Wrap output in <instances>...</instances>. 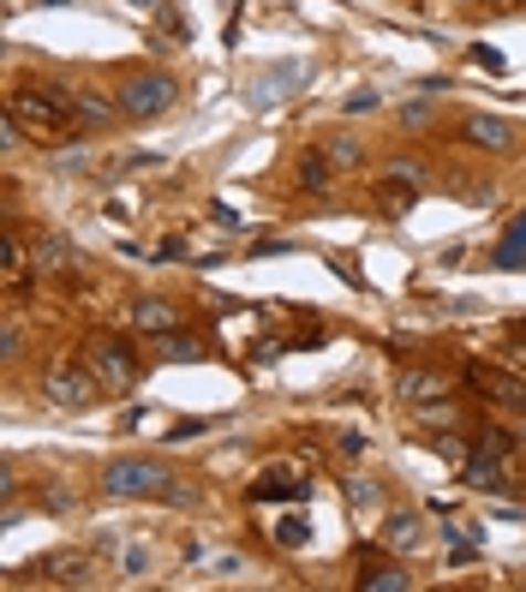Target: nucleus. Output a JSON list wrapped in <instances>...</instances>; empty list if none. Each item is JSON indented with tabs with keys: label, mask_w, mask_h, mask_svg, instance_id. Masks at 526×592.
<instances>
[{
	"label": "nucleus",
	"mask_w": 526,
	"mask_h": 592,
	"mask_svg": "<svg viewBox=\"0 0 526 592\" xmlns=\"http://www.w3.org/2000/svg\"><path fill=\"white\" fill-rule=\"evenodd\" d=\"M383 544H389V551H419V544H425V515H413V509L389 515Z\"/></svg>",
	"instance_id": "dca6fc26"
},
{
	"label": "nucleus",
	"mask_w": 526,
	"mask_h": 592,
	"mask_svg": "<svg viewBox=\"0 0 526 592\" xmlns=\"http://www.w3.org/2000/svg\"><path fill=\"white\" fill-rule=\"evenodd\" d=\"M425 191V168H413V162H389L383 174H377V198H383L389 216H407V204Z\"/></svg>",
	"instance_id": "0eeeda50"
},
{
	"label": "nucleus",
	"mask_w": 526,
	"mask_h": 592,
	"mask_svg": "<svg viewBox=\"0 0 526 592\" xmlns=\"http://www.w3.org/2000/svg\"><path fill=\"white\" fill-rule=\"evenodd\" d=\"M132 330L150 335V342H162V335L180 330V312H173L168 300H138V305H132Z\"/></svg>",
	"instance_id": "ddd939ff"
},
{
	"label": "nucleus",
	"mask_w": 526,
	"mask_h": 592,
	"mask_svg": "<svg viewBox=\"0 0 526 592\" xmlns=\"http://www.w3.org/2000/svg\"><path fill=\"white\" fill-rule=\"evenodd\" d=\"M473 390L485 395V402H496V407L526 413V383H520V377H508V372H496V365H478V372H473Z\"/></svg>",
	"instance_id": "9d476101"
},
{
	"label": "nucleus",
	"mask_w": 526,
	"mask_h": 592,
	"mask_svg": "<svg viewBox=\"0 0 526 592\" xmlns=\"http://www.w3.org/2000/svg\"><path fill=\"white\" fill-rule=\"evenodd\" d=\"M42 395H49L54 407H91L96 395H108V390H102V377H96V365H91V360H84V365L61 360L49 377H42Z\"/></svg>",
	"instance_id": "39448f33"
},
{
	"label": "nucleus",
	"mask_w": 526,
	"mask_h": 592,
	"mask_svg": "<svg viewBox=\"0 0 526 592\" xmlns=\"http://www.w3.org/2000/svg\"><path fill=\"white\" fill-rule=\"evenodd\" d=\"M84 360L96 365V377H102V390H108V395H126L132 383H138V360H132V347L120 342V335H96Z\"/></svg>",
	"instance_id": "423d86ee"
},
{
	"label": "nucleus",
	"mask_w": 526,
	"mask_h": 592,
	"mask_svg": "<svg viewBox=\"0 0 526 592\" xmlns=\"http://www.w3.org/2000/svg\"><path fill=\"white\" fill-rule=\"evenodd\" d=\"M7 114L24 126V138H36V144H72L91 126L72 84H19V91L7 96Z\"/></svg>",
	"instance_id": "f257e3e1"
},
{
	"label": "nucleus",
	"mask_w": 526,
	"mask_h": 592,
	"mask_svg": "<svg viewBox=\"0 0 526 592\" xmlns=\"http://www.w3.org/2000/svg\"><path fill=\"white\" fill-rule=\"evenodd\" d=\"M449 539H455V562H466V551H478V539H485V527L478 521H449Z\"/></svg>",
	"instance_id": "b1692460"
},
{
	"label": "nucleus",
	"mask_w": 526,
	"mask_h": 592,
	"mask_svg": "<svg viewBox=\"0 0 526 592\" xmlns=\"http://www.w3.org/2000/svg\"><path fill=\"white\" fill-rule=\"evenodd\" d=\"M78 108H84V121H91V126H114V121H120V102H108V96H102V91H91V84H84V91H78Z\"/></svg>",
	"instance_id": "aec40b11"
},
{
	"label": "nucleus",
	"mask_w": 526,
	"mask_h": 592,
	"mask_svg": "<svg viewBox=\"0 0 526 592\" xmlns=\"http://www.w3.org/2000/svg\"><path fill=\"white\" fill-rule=\"evenodd\" d=\"M329 168H335V162H329L324 150L305 156V162H299V186H305V191H329Z\"/></svg>",
	"instance_id": "5701e85b"
},
{
	"label": "nucleus",
	"mask_w": 526,
	"mask_h": 592,
	"mask_svg": "<svg viewBox=\"0 0 526 592\" xmlns=\"http://www.w3.org/2000/svg\"><path fill=\"white\" fill-rule=\"evenodd\" d=\"M31 263H36V251H24L19 240H0V281H7V293H24L31 288Z\"/></svg>",
	"instance_id": "4468645a"
},
{
	"label": "nucleus",
	"mask_w": 526,
	"mask_h": 592,
	"mask_svg": "<svg viewBox=\"0 0 526 592\" xmlns=\"http://www.w3.org/2000/svg\"><path fill=\"white\" fill-rule=\"evenodd\" d=\"M203 432H210V419H186V425H173V432H168V443H186V437H203Z\"/></svg>",
	"instance_id": "c85d7f7f"
},
{
	"label": "nucleus",
	"mask_w": 526,
	"mask_h": 592,
	"mask_svg": "<svg viewBox=\"0 0 526 592\" xmlns=\"http://www.w3.org/2000/svg\"><path fill=\"white\" fill-rule=\"evenodd\" d=\"M120 569H126V574H150V544H126V551H120Z\"/></svg>",
	"instance_id": "a878e982"
},
{
	"label": "nucleus",
	"mask_w": 526,
	"mask_h": 592,
	"mask_svg": "<svg viewBox=\"0 0 526 592\" xmlns=\"http://www.w3.org/2000/svg\"><path fill=\"white\" fill-rule=\"evenodd\" d=\"M473 61L485 66V72H503V54H496V49H473Z\"/></svg>",
	"instance_id": "c756f323"
},
{
	"label": "nucleus",
	"mask_w": 526,
	"mask_h": 592,
	"mask_svg": "<svg viewBox=\"0 0 526 592\" xmlns=\"http://www.w3.org/2000/svg\"><path fill=\"white\" fill-rule=\"evenodd\" d=\"M324 156L335 162V168H365V144L347 138V132H335V138L324 144Z\"/></svg>",
	"instance_id": "4be33fe9"
},
{
	"label": "nucleus",
	"mask_w": 526,
	"mask_h": 592,
	"mask_svg": "<svg viewBox=\"0 0 526 592\" xmlns=\"http://www.w3.org/2000/svg\"><path fill=\"white\" fill-rule=\"evenodd\" d=\"M270 539L282 544V551H299V544H312V521H305V515H282V521L270 527Z\"/></svg>",
	"instance_id": "412c9836"
},
{
	"label": "nucleus",
	"mask_w": 526,
	"mask_h": 592,
	"mask_svg": "<svg viewBox=\"0 0 526 592\" xmlns=\"http://www.w3.org/2000/svg\"><path fill=\"white\" fill-rule=\"evenodd\" d=\"M515 472H520V455H515V437L508 432H478L473 449L461 455V485H473V491L508 497L515 491Z\"/></svg>",
	"instance_id": "f03ea898"
},
{
	"label": "nucleus",
	"mask_w": 526,
	"mask_h": 592,
	"mask_svg": "<svg viewBox=\"0 0 526 592\" xmlns=\"http://www.w3.org/2000/svg\"><path fill=\"white\" fill-rule=\"evenodd\" d=\"M341 108H347V114H371V108H383V91H354Z\"/></svg>",
	"instance_id": "cd10ccee"
},
{
	"label": "nucleus",
	"mask_w": 526,
	"mask_h": 592,
	"mask_svg": "<svg viewBox=\"0 0 526 592\" xmlns=\"http://www.w3.org/2000/svg\"><path fill=\"white\" fill-rule=\"evenodd\" d=\"M294 84H305V61H294V66H282V72H263L257 79V108H270L275 96H294Z\"/></svg>",
	"instance_id": "f3484780"
},
{
	"label": "nucleus",
	"mask_w": 526,
	"mask_h": 592,
	"mask_svg": "<svg viewBox=\"0 0 526 592\" xmlns=\"http://www.w3.org/2000/svg\"><path fill=\"white\" fill-rule=\"evenodd\" d=\"M394 395H401L407 407L443 402V395H449V377H436V372H401V383H394Z\"/></svg>",
	"instance_id": "2eb2a0df"
},
{
	"label": "nucleus",
	"mask_w": 526,
	"mask_h": 592,
	"mask_svg": "<svg viewBox=\"0 0 526 592\" xmlns=\"http://www.w3.org/2000/svg\"><path fill=\"white\" fill-rule=\"evenodd\" d=\"M496 263H503V270H526V210L508 221L503 246H496Z\"/></svg>",
	"instance_id": "6ab92c4d"
},
{
	"label": "nucleus",
	"mask_w": 526,
	"mask_h": 592,
	"mask_svg": "<svg viewBox=\"0 0 526 592\" xmlns=\"http://www.w3.org/2000/svg\"><path fill=\"white\" fill-rule=\"evenodd\" d=\"M461 132H466V144H478V150H508V144H515V126H508L503 114H466Z\"/></svg>",
	"instance_id": "f8f14e48"
},
{
	"label": "nucleus",
	"mask_w": 526,
	"mask_h": 592,
	"mask_svg": "<svg viewBox=\"0 0 526 592\" xmlns=\"http://www.w3.org/2000/svg\"><path fill=\"white\" fill-rule=\"evenodd\" d=\"M36 276L42 281H49V276H78V251H72L66 246V233H42V240H36Z\"/></svg>",
	"instance_id": "9b49d317"
},
{
	"label": "nucleus",
	"mask_w": 526,
	"mask_h": 592,
	"mask_svg": "<svg viewBox=\"0 0 526 592\" xmlns=\"http://www.w3.org/2000/svg\"><path fill=\"white\" fill-rule=\"evenodd\" d=\"M347 497L365 509V502H383V485H377V479H347Z\"/></svg>",
	"instance_id": "bb28decb"
},
{
	"label": "nucleus",
	"mask_w": 526,
	"mask_h": 592,
	"mask_svg": "<svg viewBox=\"0 0 526 592\" xmlns=\"http://www.w3.org/2000/svg\"><path fill=\"white\" fill-rule=\"evenodd\" d=\"M156 347H162L168 360H203V342H198V335H180V330H173V335H162Z\"/></svg>",
	"instance_id": "393cba45"
},
{
	"label": "nucleus",
	"mask_w": 526,
	"mask_h": 592,
	"mask_svg": "<svg viewBox=\"0 0 526 592\" xmlns=\"http://www.w3.org/2000/svg\"><path fill=\"white\" fill-rule=\"evenodd\" d=\"M520 437H526V425H520Z\"/></svg>",
	"instance_id": "7c9ffc66"
},
{
	"label": "nucleus",
	"mask_w": 526,
	"mask_h": 592,
	"mask_svg": "<svg viewBox=\"0 0 526 592\" xmlns=\"http://www.w3.org/2000/svg\"><path fill=\"white\" fill-rule=\"evenodd\" d=\"M359 586H365V592H407V586H413V574L394 569V562H365V569H359Z\"/></svg>",
	"instance_id": "a211bd4d"
},
{
	"label": "nucleus",
	"mask_w": 526,
	"mask_h": 592,
	"mask_svg": "<svg viewBox=\"0 0 526 592\" xmlns=\"http://www.w3.org/2000/svg\"><path fill=\"white\" fill-rule=\"evenodd\" d=\"M114 102L126 108V121H156V114H168L173 102H180V84H173L168 72H132Z\"/></svg>",
	"instance_id": "20e7f679"
},
{
	"label": "nucleus",
	"mask_w": 526,
	"mask_h": 592,
	"mask_svg": "<svg viewBox=\"0 0 526 592\" xmlns=\"http://www.w3.org/2000/svg\"><path fill=\"white\" fill-rule=\"evenodd\" d=\"M275 497L305 502L312 497V479L299 467H263V479H252V502H275Z\"/></svg>",
	"instance_id": "6e6552de"
},
{
	"label": "nucleus",
	"mask_w": 526,
	"mask_h": 592,
	"mask_svg": "<svg viewBox=\"0 0 526 592\" xmlns=\"http://www.w3.org/2000/svg\"><path fill=\"white\" fill-rule=\"evenodd\" d=\"M102 491L120 497V502H168L173 491V472L162 461H144V455H126V461L102 467Z\"/></svg>",
	"instance_id": "7ed1b4c3"
},
{
	"label": "nucleus",
	"mask_w": 526,
	"mask_h": 592,
	"mask_svg": "<svg viewBox=\"0 0 526 592\" xmlns=\"http://www.w3.org/2000/svg\"><path fill=\"white\" fill-rule=\"evenodd\" d=\"M36 569H42V581H54V586H96V562L84 557V551L36 557Z\"/></svg>",
	"instance_id": "1a4fd4ad"
}]
</instances>
